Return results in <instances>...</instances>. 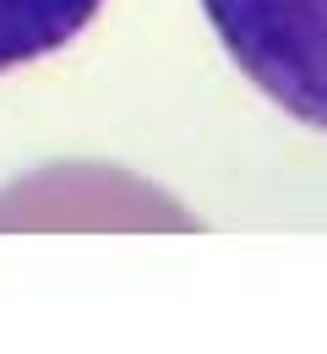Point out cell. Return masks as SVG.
Here are the masks:
<instances>
[{"mask_svg":"<svg viewBox=\"0 0 327 354\" xmlns=\"http://www.w3.org/2000/svg\"><path fill=\"white\" fill-rule=\"evenodd\" d=\"M202 17L279 115L327 136V0H202Z\"/></svg>","mask_w":327,"mask_h":354,"instance_id":"1","label":"cell"},{"mask_svg":"<svg viewBox=\"0 0 327 354\" xmlns=\"http://www.w3.org/2000/svg\"><path fill=\"white\" fill-rule=\"evenodd\" d=\"M104 0H0V77H17L71 49L98 22Z\"/></svg>","mask_w":327,"mask_h":354,"instance_id":"2","label":"cell"}]
</instances>
